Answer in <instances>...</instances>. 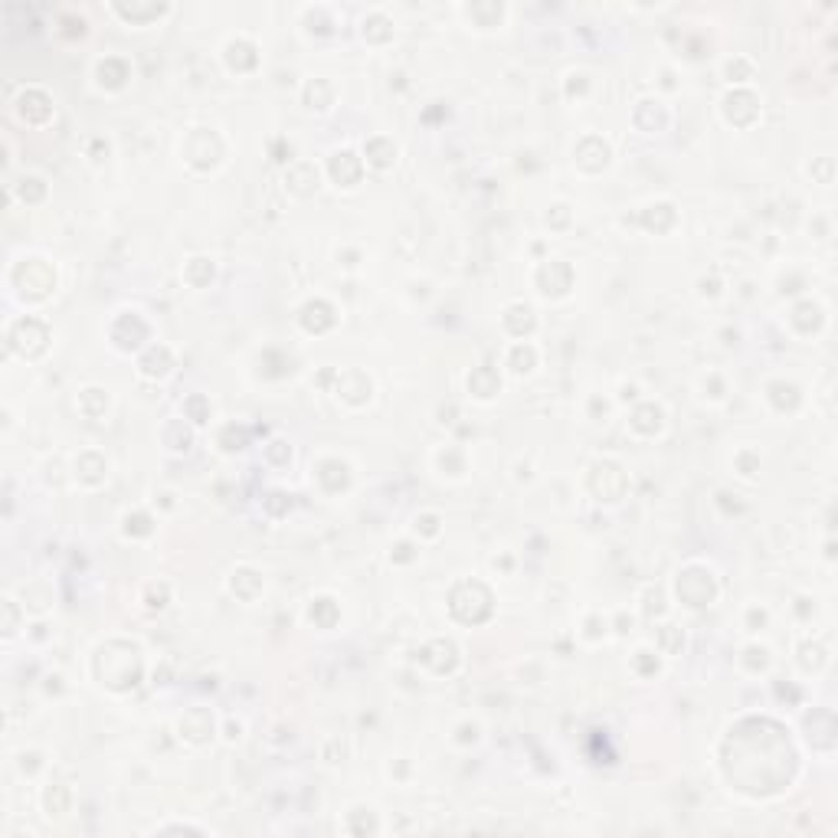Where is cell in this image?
Returning a JSON list of instances; mask_svg holds the SVG:
<instances>
[{
  "label": "cell",
  "mask_w": 838,
  "mask_h": 838,
  "mask_svg": "<svg viewBox=\"0 0 838 838\" xmlns=\"http://www.w3.org/2000/svg\"><path fill=\"white\" fill-rule=\"evenodd\" d=\"M210 730H213V721L203 711H193V714H187V717L180 721V734H184L187 740H197V743H200V740H207V734H210Z\"/></svg>",
  "instance_id": "3957f363"
},
{
  "label": "cell",
  "mask_w": 838,
  "mask_h": 838,
  "mask_svg": "<svg viewBox=\"0 0 838 838\" xmlns=\"http://www.w3.org/2000/svg\"><path fill=\"white\" fill-rule=\"evenodd\" d=\"M46 809H50V815H63L69 809V792H66V786H53L46 792Z\"/></svg>",
  "instance_id": "ba28073f"
},
{
  "label": "cell",
  "mask_w": 838,
  "mask_h": 838,
  "mask_svg": "<svg viewBox=\"0 0 838 838\" xmlns=\"http://www.w3.org/2000/svg\"><path fill=\"white\" fill-rule=\"evenodd\" d=\"M187 410H190V413H193V419H197V423H203V419H207V413H203V400H200V397H193V400H187Z\"/></svg>",
  "instance_id": "8fae6325"
},
{
  "label": "cell",
  "mask_w": 838,
  "mask_h": 838,
  "mask_svg": "<svg viewBox=\"0 0 838 838\" xmlns=\"http://www.w3.org/2000/svg\"><path fill=\"white\" fill-rule=\"evenodd\" d=\"M632 426L636 429H642V432H655L658 426H662V410H655V406H642L636 413V419H632Z\"/></svg>",
  "instance_id": "8992f818"
},
{
  "label": "cell",
  "mask_w": 838,
  "mask_h": 838,
  "mask_svg": "<svg viewBox=\"0 0 838 838\" xmlns=\"http://www.w3.org/2000/svg\"><path fill=\"white\" fill-rule=\"evenodd\" d=\"M17 285H26L30 282V288H26L23 295H30V298H43V295H50V288L56 285V276H53V269L50 265H43V263H23L20 269H17Z\"/></svg>",
  "instance_id": "6da1fadb"
},
{
  "label": "cell",
  "mask_w": 838,
  "mask_h": 838,
  "mask_svg": "<svg viewBox=\"0 0 838 838\" xmlns=\"http://www.w3.org/2000/svg\"><path fill=\"white\" fill-rule=\"evenodd\" d=\"M167 367H171V354L164 347H158V350H151L148 357L141 361V370L148 377H161V374H167Z\"/></svg>",
  "instance_id": "5b68a950"
},
{
  "label": "cell",
  "mask_w": 838,
  "mask_h": 838,
  "mask_svg": "<svg viewBox=\"0 0 838 838\" xmlns=\"http://www.w3.org/2000/svg\"><path fill=\"white\" fill-rule=\"evenodd\" d=\"M367 151L374 154L370 161H374L377 167H387V164L393 161V154H397V151H393V144H387V141H370V144H367Z\"/></svg>",
  "instance_id": "9c48e42d"
},
{
  "label": "cell",
  "mask_w": 838,
  "mask_h": 838,
  "mask_svg": "<svg viewBox=\"0 0 838 838\" xmlns=\"http://www.w3.org/2000/svg\"><path fill=\"white\" fill-rule=\"evenodd\" d=\"M331 174H334V180H338V184L350 187V184L361 177V164H357V158H354L350 151H344V154H338V158L331 161Z\"/></svg>",
  "instance_id": "7a4b0ae2"
},
{
  "label": "cell",
  "mask_w": 838,
  "mask_h": 838,
  "mask_svg": "<svg viewBox=\"0 0 838 838\" xmlns=\"http://www.w3.org/2000/svg\"><path fill=\"white\" fill-rule=\"evenodd\" d=\"M105 406H108V397H105L102 390H86V393H82V413L86 416L105 413Z\"/></svg>",
  "instance_id": "52a82bcc"
},
{
  "label": "cell",
  "mask_w": 838,
  "mask_h": 838,
  "mask_svg": "<svg viewBox=\"0 0 838 838\" xmlns=\"http://www.w3.org/2000/svg\"><path fill=\"white\" fill-rule=\"evenodd\" d=\"M511 361H514V370H517V374H524V370H531V363H534V350H531V347H514L511 350Z\"/></svg>",
  "instance_id": "30bf717a"
},
{
  "label": "cell",
  "mask_w": 838,
  "mask_h": 838,
  "mask_svg": "<svg viewBox=\"0 0 838 838\" xmlns=\"http://www.w3.org/2000/svg\"><path fill=\"white\" fill-rule=\"evenodd\" d=\"M468 387H472V393H478V397H495L498 393V374L495 370H488V367H482L478 374H472V380H468Z\"/></svg>",
  "instance_id": "277c9868"
}]
</instances>
